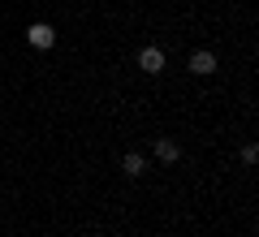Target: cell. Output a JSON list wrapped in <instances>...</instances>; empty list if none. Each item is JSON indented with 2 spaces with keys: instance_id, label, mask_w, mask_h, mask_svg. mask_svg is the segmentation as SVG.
Returning a JSON list of instances; mask_svg holds the SVG:
<instances>
[{
  "instance_id": "cell-1",
  "label": "cell",
  "mask_w": 259,
  "mask_h": 237,
  "mask_svg": "<svg viewBox=\"0 0 259 237\" xmlns=\"http://www.w3.org/2000/svg\"><path fill=\"white\" fill-rule=\"evenodd\" d=\"M26 43L39 48V52H48V48L56 43V30L48 26V22H30V26H26Z\"/></svg>"
},
{
  "instance_id": "cell-2",
  "label": "cell",
  "mask_w": 259,
  "mask_h": 237,
  "mask_svg": "<svg viewBox=\"0 0 259 237\" xmlns=\"http://www.w3.org/2000/svg\"><path fill=\"white\" fill-rule=\"evenodd\" d=\"M139 69L143 73H164V52H160V48H143L139 52Z\"/></svg>"
},
{
  "instance_id": "cell-3",
  "label": "cell",
  "mask_w": 259,
  "mask_h": 237,
  "mask_svg": "<svg viewBox=\"0 0 259 237\" xmlns=\"http://www.w3.org/2000/svg\"><path fill=\"white\" fill-rule=\"evenodd\" d=\"M156 160H164V164H177V160H182V147H177L173 138H156Z\"/></svg>"
},
{
  "instance_id": "cell-4",
  "label": "cell",
  "mask_w": 259,
  "mask_h": 237,
  "mask_svg": "<svg viewBox=\"0 0 259 237\" xmlns=\"http://www.w3.org/2000/svg\"><path fill=\"white\" fill-rule=\"evenodd\" d=\"M190 73H216V56L212 52H190Z\"/></svg>"
},
{
  "instance_id": "cell-5",
  "label": "cell",
  "mask_w": 259,
  "mask_h": 237,
  "mask_svg": "<svg viewBox=\"0 0 259 237\" xmlns=\"http://www.w3.org/2000/svg\"><path fill=\"white\" fill-rule=\"evenodd\" d=\"M121 168H125V177H143V173H147V160H143L139 151H125V160H121Z\"/></svg>"
},
{
  "instance_id": "cell-6",
  "label": "cell",
  "mask_w": 259,
  "mask_h": 237,
  "mask_svg": "<svg viewBox=\"0 0 259 237\" xmlns=\"http://www.w3.org/2000/svg\"><path fill=\"white\" fill-rule=\"evenodd\" d=\"M242 160H246V164H255V160H259V147L246 143V147H242Z\"/></svg>"
}]
</instances>
